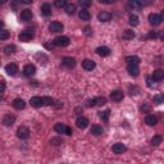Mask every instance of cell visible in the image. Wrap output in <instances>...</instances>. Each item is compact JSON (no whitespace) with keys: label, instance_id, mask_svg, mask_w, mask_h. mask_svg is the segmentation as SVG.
Instances as JSON below:
<instances>
[{"label":"cell","instance_id":"33","mask_svg":"<svg viewBox=\"0 0 164 164\" xmlns=\"http://www.w3.org/2000/svg\"><path fill=\"white\" fill-rule=\"evenodd\" d=\"M109 115H110V110H105V112H100L99 117L100 119H103L104 122H108V119H109Z\"/></svg>","mask_w":164,"mask_h":164},{"label":"cell","instance_id":"37","mask_svg":"<svg viewBox=\"0 0 164 164\" xmlns=\"http://www.w3.org/2000/svg\"><path fill=\"white\" fill-rule=\"evenodd\" d=\"M42 100H44V105H54V100L49 96L42 97Z\"/></svg>","mask_w":164,"mask_h":164},{"label":"cell","instance_id":"28","mask_svg":"<svg viewBox=\"0 0 164 164\" xmlns=\"http://www.w3.org/2000/svg\"><path fill=\"white\" fill-rule=\"evenodd\" d=\"M122 36H123V39H126V40H131V39L135 37V32H134L132 30H124L123 34H122Z\"/></svg>","mask_w":164,"mask_h":164},{"label":"cell","instance_id":"38","mask_svg":"<svg viewBox=\"0 0 164 164\" xmlns=\"http://www.w3.org/2000/svg\"><path fill=\"white\" fill-rule=\"evenodd\" d=\"M4 50H5V54H12L16 51V45H8V46H5Z\"/></svg>","mask_w":164,"mask_h":164},{"label":"cell","instance_id":"14","mask_svg":"<svg viewBox=\"0 0 164 164\" xmlns=\"http://www.w3.org/2000/svg\"><path fill=\"white\" fill-rule=\"evenodd\" d=\"M41 14L44 17H49L51 16V5L49 3H44L41 5Z\"/></svg>","mask_w":164,"mask_h":164},{"label":"cell","instance_id":"40","mask_svg":"<svg viewBox=\"0 0 164 164\" xmlns=\"http://www.w3.org/2000/svg\"><path fill=\"white\" fill-rule=\"evenodd\" d=\"M9 37V32L7 30H2L0 31V40H7Z\"/></svg>","mask_w":164,"mask_h":164},{"label":"cell","instance_id":"46","mask_svg":"<svg viewBox=\"0 0 164 164\" xmlns=\"http://www.w3.org/2000/svg\"><path fill=\"white\" fill-rule=\"evenodd\" d=\"M4 90H5V83H4V81L2 82V92H4Z\"/></svg>","mask_w":164,"mask_h":164},{"label":"cell","instance_id":"13","mask_svg":"<svg viewBox=\"0 0 164 164\" xmlns=\"http://www.w3.org/2000/svg\"><path fill=\"white\" fill-rule=\"evenodd\" d=\"M31 105L34 106V108H40L44 105V100H42V97L40 96H34V97H31V100H30Z\"/></svg>","mask_w":164,"mask_h":164},{"label":"cell","instance_id":"41","mask_svg":"<svg viewBox=\"0 0 164 164\" xmlns=\"http://www.w3.org/2000/svg\"><path fill=\"white\" fill-rule=\"evenodd\" d=\"M95 105H96L95 99H89V100H86V106H87V108H91V106H95Z\"/></svg>","mask_w":164,"mask_h":164},{"label":"cell","instance_id":"32","mask_svg":"<svg viewBox=\"0 0 164 164\" xmlns=\"http://www.w3.org/2000/svg\"><path fill=\"white\" fill-rule=\"evenodd\" d=\"M162 141H163V137H162L160 135H155L154 137L151 138V144L154 145V146H158V145L162 144Z\"/></svg>","mask_w":164,"mask_h":164},{"label":"cell","instance_id":"18","mask_svg":"<svg viewBox=\"0 0 164 164\" xmlns=\"http://www.w3.org/2000/svg\"><path fill=\"white\" fill-rule=\"evenodd\" d=\"M97 19H99L100 22H109L112 19V14L109 12H100L99 14H97Z\"/></svg>","mask_w":164,"mask_h":164},{"label":"cell","instance_id":"5","mask_svg":"<svg viewBox=\"0 0 164 164\" xmlns=\"http://www.w3.org/2000/svg\"><path fill=\"white\" fill-rule=\"evenodd\" d=\"M23 73L27 77H31V76H34L36 73V67L34 64H26L23 67Z\"/></svg>","mask_w":164,"mask_h":164},{"label":"cell","instance_id":"36","mask_svg":"<svg viewBox=\"0 0 164 164\" xmlns=\"http://www.w3.org/2000/svg\"><path fill=\"white\" fill-rule=\"evenodd\" d=\"M50 144L51 145H62L63 144V140L59 138V137H54V138L50 140Z\"/></svg>","mask_w":164,"mask_h":164},{"label":"cell","instance_id":"24","mask_svg":"<svg viewBox=\"0 0 164 164\" xmlns=\"http://www.w3.org/2000/svg\"><path fill=\"white\" fill-rule=\"evenodd\" d=\"M67 127L68 126H65L63 123H57L55 126H54V129H55L57 134H65L67 132Z\"/></svg>","mask_w":164,"mask_h":164},{"label":"cell","instance_id":"19","mask_svg":"<svg viewBox=\"0 0 164 164\" xmlns=\"http://www.w3.org/2000/svg\"><path fill=\"white\" fill-rule=\"evenodd\" d=\"M126 62L128 65H138L140 64V58L136 55H128L126 58Z\"/></svg>","mask_w":164,"mask_h":164},{"label":"cell","instance_id":"47","mask_svg":"<svg viewBox=\"0 0 164 164\" xmlns=\"http://www.w3.org/2000/svg\"><path fill=\"white\" fill-rule=\"evenodd\" d=\"M159 37H160L162 40H164V31H163V32H160V34H159Z\"/></svg>","mask_w":164,"mask_h":164},{"label":"cell","instance_id":"45","mask_svg":"<svg viewBox=\"0 0 164 164\" xmlns=\"http://www.w3.org/2000/svg\"><path fill=\"white\" fill-rule=\"evenodd\" d=\"M99 2L101 3V4H110L112 2H109V0H99Z\"/></svg>","mask_w":164,"mask_h":164},{"label":"cell","instance_id":"12","mask_svg":"<svg viewBox=\"0 0 164 164\" xmlns=\"http://www.w3.org/2000/svg\"><path fill=\"white\" fill-rule=\"evenodd\" d=\"M76 124H77L78 128L85 129L87 126H89V119H87L86 117H78L77 121H76Z\"/></svg>","mask_w":164,"mask_h":164},{"label":"cell","instance_id":"20","mask_svg":"<svg viewBox=\"0 0 164 164\" xmlns=\"http://www.w3.org/2000/svg\"><path fill=\"white\" fill-rule=\"evenodd\" d=\"M152 80L158 81V82L164 80V71L163 69H155L154 73H152Z\"/></svg>","mask_w":164,"mask_h":164},{"label":"cell","instance_id":"29","mask_svg":"<svg viewBox=\"0 0 164 164\" xmlns=\"http://www.w3.org/2000/svg\"><path fill=\"white\" fill-rule=\"evenodd\" d=\"M138 23H140L138 17H137L136 14H131V16H129V25L135 27V26H137Z\"/></svg>","mask_w":164,"mask_h":164},{"label":"cell","instance_id":"7","mask_svg":"<svg viewBox=\"0 0 164 164\" xmlns=\"http://www.w3.org/2000/svg\"><path fill=\"white\" fill-rule=\"evenodd\" d=\"M5 72H7L9 76H16V74L19 72V69H18V65H17V64H14V63H10V64H8L7 67H5Z\"/></svg>","mask_w":164,"mask_h":164},{"label":"cell","instance_id":"35","mask_svg":"<svg viewBox=\"0 0 164 164\" xmlns=\"http://www.w3.org/2000/svg\"><path fill=\"white\" fill-rule=\"evenodd\" d=\"M54 5L57 8H65L67 7V2L65 0H57V2H54Z\"/></svg>","mask_w":164,"mask_h":164},{"label":"cell","instance_id":"15","mask_svg":"<svg viewBox=\"0 0 164 164\" xmlns=\"http://www.w3.org/2000/svg\"><path fill=\"white\" fill-rule=\"evenodd\" d=\"M95 62L94 60H91V59H85L83 62H82V68L83 69H86V71H92L94 68H95Z\"/></svg>","mask_w":164,"mask_h":164},{"label":"cell","instance_id":"27","mask_svg":"<svg viewBox=\"0 0 164 164\" xmlns=\"http://www.w3.org/2000/svg\"><path fill=\"white\" fill-rule=\"evenodd\" d=\"M64 9H65V13L71 16V14H74V13H76V10H77V7H76L74 4H67V7H65Z\"/></svg>","mask_w":164,"mask_h":164},{"label":"cell","instance_id":"4","mask_svg":"<svg viewBox=\"0 0 164 164\" xmlns=\"http://www.w3.org/2000/svg\"><path fill=\"white\" fill-rule=\"evenodd\" d=\"M17 136L21 138V140H27L30 137V129L25 126H21L18 129H17Z\"/></svg>","mask_w":164,"mask_h":164},{"label":"cell","instance_id":"34","mask_svg":"<svg viewBox=\"0 0 164 164\" xmlns=\"http://www.w3.org/2000/svg\"><path fill=\"white\" fill-rule=\"evenodd\" d=\"M95 101H96L97 106H103V105H105L106 99H105V97H103V96H99V97H96V99H95Z\"/></svg>","mask_w":164,"mask_h":164},{"label":"cell","instance_id":"25","mask_svg":"<svg viewBox=\"0 0 164 164\" xmlns=\"http://www.w3.org/2000/svg\"><path fill=\"white\" fill-rule=\"evenodd\" d=\"M78 16H80V19H82V21H90V18H91L90 12H89V10H86V9L80 10Z\"/></svg>","mask_w":164,"mask_h":164},{"label":"cell","instance_id":"1","mask_svg":"<svg viewBox=\"0 0 164 164\" xmlns=\"http://www.w3.org/2000/svg\"><path fill=\"white\" fill-rule=\"evenodd\" d=\"M53 44L55 46H59V48H65V46L69 45V39L67 36H58V37L54 39Z\"/></svg>","mask_w":164,"mask_h":164},{"label":"cell","instance_id":"22","mask_svg":"<svg viewBox=\"0 0 164 164\" xmlns=\"http://www.w3.org/2000/svg\"><path fill=\"white\" fill-rule=\"evenodd\" d=\"M13 106L16 109H18V110H21V109H25L26 103H25L23 99H19V97H17V99H14V101H13Z\"/></svg>","mask_w":164,"mask_h":164},{"label":"cell","instance_id":"3","mask_svg":"<svg viewBox=\"0 0 164 164\" xmlns=\"http://www.w3.org/2000/svg\"><path fill=\"white\" fill-rule=\"evenodd\" d=\"M62 65L68 69H72L76 67V59L74 58H71V57H64L62 59Z\"/></svg>","mask_w":164,"mask_h":164},{"label":"cell","instance_id":"16","mask_svg":"<svg viewBox=\"0 0 164 164\" xmlns=\"http://www.w3.org/2000/svg\"><path fill=\"white\" fill-rule=\"evenodd\" d=\"M21 19L23 21V22H28L32 19V12L30 9H23L21 12Z\"/></svg>","mask_w":164,"mask_h":164},{"label":"cell","instance_id":"10","mask_svg":"<svg viewBox=\"0 0 164 164\" xmlns=\"http://www.w3.org/2000/svg\"><path fill=\"white\" fill-rule=\"evenodd\" d=\"M14 122H16V117L12 115V114H7V115H4V118H3V124L7 126V127L13 126Z\"/></svg>","mask_w":164,"mask_h":164},{"label":"cell","instance_id":"48","mask_svg":"<svg viewBox=\"0 0 164 164\" xmlns=\"http://www.w3.org/2000/svg\"><path fill=\"white\" fill-rule=\"evenodd\" d=\"M160 18H162V21H164V10H163L162 14H160Z\"/></svg>","mask_w":164,"mask_h":164},{"label":"cell","instance_id":"8","mask_svg":"<svg viewBox=\"0 0 164 164\" xmlns=\"http://www.w3.org/2000/svg\"><path fill=\"white\" fill-rule=\"evenodd\" d=\"M127 150V148L122 144V143H117L112 146V151L114 152V154H123V152Z\"/></svg>","mask_w":164,"mask_h":164},{"label":"cell","instance_id":"42","mask_svg":"<svg viewBox=\"0 0 164 164\" xmlns=\"http://www.w3.org/2000/svg\"><path fill=\"white\" fill-rule=\"evenodd\" d=\"M159 35H158V32H155V31H150L149 32V35H148V39H157Z\"/></svg>","mask_w":164,"mask_h":164},{"label":"cell","instance_id":"2","mask_svg":"<svg viewBox=\"0 0 164 164\" xmlns=\"http://www.w3.org/2000/svg\"><path fill=\"white\" fill-rule=\"evenodd\" d=\"M34 32H32L31 30H25V31H22L21 34H19V36H18V39L21 40V41H25V42H27V41H31L32 39H34Z\"/></svg>","mask_w":164,"mask_h":164},{"label":"cell","instance_id":"6","mask_svg":"<svg viewBox=\"0 0 164 164\" xmlns=\"http://www.w3.org/2000/svg\"><path fill=\"white\" fill-rule=\"evenodd\" d=\"M149 22H150L151 26H159V25L162 23V18H160V16L157 14V13H151V14L149 16Z\"/></svg>","mask_w":164,"mask_h":164},{"label":"cell","instance_id":"17","mask_svg":"<svg viewBox=\"0 0 164 164\" xmlns=\"http://www.w3.org/2000/svg\"><path fill=\"white\" fill-rule=\"evenodd\" d=\"M96 53L100 57H108V55H110V49L108 46H99L96 49Z\"/></svg>","mask_w":164,"mask_h":164},{"label":"cell","instance_id":"21","mask_svg":"<svg viewBox=\"0 0 164 164\" xmlns=\"http://www.w3.org/2000/svg\"><path fill=\"white\" fill-rule=\"evenodd\" d=\"M145 123H146L148 126H155V124L158 123V118H157L155 115H152V114H149V115H146V118H145Z\"/></svg>","mask_w":164,"mask_h":164},{"label":"cell","instance_id":"44","mask_svg":"<svg viewBox=\"0 0 164 164\" xmlns=\"http://www.w3.org/2000/svg\"><path fill=\"white\" fill-rule=\"evenodd\" d=\"M73 134V131H72V128L71 127H67V132H65V135H68V136H71Z\"/></svg>","mask_w":164,"mask_h":164},{"label":"cell","instance_id":"26","mask_svg":"<svg viewBox=\"0 0 164 164\" xmlns=\"http://www.w3.org/2000/svg\"><path fill=\"white\" fill-rule=\"evenodd\" d=\"M103 132H104V129H103V127H100V126L94 124V126L91 127V134L95 135V136H100V135H103Z\"/></svg>","mask_w":164,"mask_h":164},{"label":"cell","instance_id":"11","mask_svg":"<svg viewBox=\"0 0 164 164\" xmlns=\"http://www.w3.org/2000/svg\"><path fill=\"white\" fill-rule=\"evenodd\" d=\"M64 28V26L60 23V22H51L49 25V30L51 32H62Z\"/></svg>","mask_w":164,"mask_h":164},{"label":"cell","instance_id":"43","mask_svg":"<svg viewBox=\"0 0 164 164\" xmlns=\"http://www.w3.org/2000/svg\"><path fill=\"white\" fill-rule=\"evenodd\" d=\"M83 34H85L86 36H90V35H91V27L86 26V27L83 28Z\"/></svg>","mask_w":164,"mask_h":164},{"label":"cell","instance_id":"39","mask_svg":"<svg viewBox=\"0 0 164 164\" xmlns=\"http://www.w3.org/2000/svg\"><path fill=\"white\" fill-rule=\"evenodd\" d=\"M80 5L82 7V9L89 8L91 5V2H90V0H80Z\"/></svg>","mask_w":164,"mask_h":164},{"label":"cell","instance_id":"23","mask_svg":"<svg viewBox=\"0 0 164 164\" xmlns=\"http://www.w3.org/2000/svg\"><path fill=\"white\" fill-rule=\"evenodd\" d=\"M127 72L129 73V76H134V77H137L138 73H140L137 65H128V67H127Z\"/></svg>","mask_w":164,"mask_h":164},{"label":"cell","instance_id":"31","mask_svg":"<svg viewBox=\"0 0 164 164\" xmlns=\"http://www.w3.org/2000/svg\"><path fill=\"white\" fill-rule=\"evenodd\" d=\"M152 101H154L155 104H163L164 103V95L163 94H157L154 97H152Z\"/></svg>","mask_w":164,"mask_h":164},{"label":"cell","instance_id":"30","mask_svg":"<svg viewBox=\"0 0 164 164\" xmlns=\"http://www.w3.org/2000/svg\"><path fill=\"white\" fill-rule=\"evenodd\" d=\"M128 5L131 8H134V9H140V8H143L144 7V3H141V2H137V0H132V2H129Z\"/></svg>","mask_w":164,"mask_h":164},{"label":"cell","instance_id":"9","mask_svg":"<svg viewBox=\"0 0 164 164\" xmlns=\"http://www.w3.org/2000/svg\"><path fill=\"white\" fill-rule=\"evenodd\" d=\"M123 91H121V90H114L112 94H110V99L113 100V101H115V103H118V101H121V100H123Z\"/></svg>","mask_w":164,"mask_h":164}]
</instances>
